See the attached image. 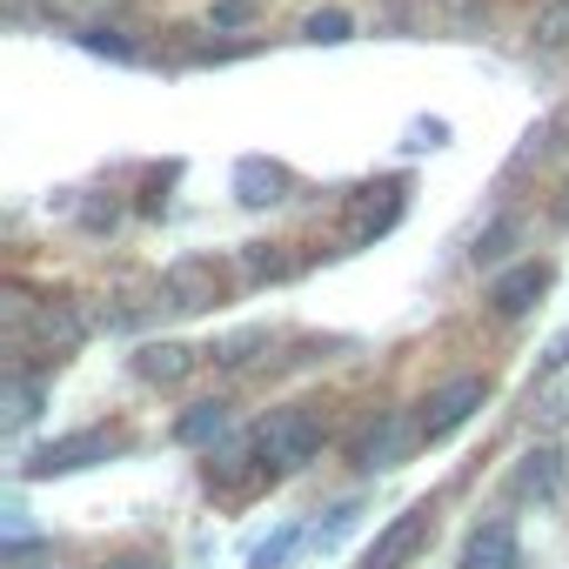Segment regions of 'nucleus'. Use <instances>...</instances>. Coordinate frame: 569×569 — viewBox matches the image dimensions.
I'll list each match as a JSON object with an SVG mask.
<instances>
[{"instance_id": "1", "label": "nucleus", "mask_w": 569, "mask_h": 569, "mask_svg": "<svg viewBox=\"0 0 569 569\" xmlns=\"http://www.w3.org/2000/svg\"><path fill=\"white\" fill-rule=\"evenodd\" d=\"M316 449H322V422H316V409H302V402L274 409V416L254 429V456H261L268 469H302V462H316Z\"/></svg>"}, {"instance_id": "2", "label": "nucleus", "mask_w": 569, "mask_h": 569, "mask_svg": "<svg viewBox=\"0 0 569 569\" xmlns=\"http://www.w3.org/2000/svg\"><path fill=\"white\" fill-rule=\"evenodd\" d=\"M482 402H489V382H482V376H456V382H442V389L422 402V442L456 436V429H462Z\"/></svg>"}, {"instance_id": "3", "label": "nucleus", "mask_w": 569, "mask_h": 569, "mask_svg": "<svg viewBox=\"0 0 569 569\" xmlns=\"http://www.w3.org/2000/svg\"><path fill=\"white\" fill-rule=\"evenodd\" d=\"M121 442L108 436V429H81V436H61V442H48V449H34L28 456V476L34 482H48V476H74V469H88V462H108Z\"/></svg>"}, {"instance_id": "4", "label": "nucleus", "mask_w": 569, "mask_h": 569, "mask_svg": "<svg viewBox=\"0 0 569 569\" xmlns=\"http://www.w3.org/2000/svg\"><path fill=\"white\" fill-rule=\"evenodd\" d=\"M429 529H436V516H429V502H416V509H402L376 542H369V556H362V569H402V562H416V549L429 542Z\"/></svg>"}, {"instance_id": "5", "label": "nucleus", "mask_w": 569, "mask_h": 569, "mask_svg": "<svg viewBox=\"0 0 569 569\" xmlns=\"http://www.w3.org/2000/svg\"><path fill=\"white\" fill-rule=\"evenodd\" d=\"M402 221V181H382V188H356V201H349V221H342V241H376V234H389Z\"/></svg>"}, {"instance_id": "6", "label": "nucleus", "mask_w": 569, "mask_h": 569, "mask_svg": "<svg viewBox=\"0 0 569 569\" xmlns=\"http://www.w3.org/2000/svg\"><path fill=\"white\" fill-rule=\"evenodd\" d=\"M161 296H168V309L201 316V309H214V296H221V268H214V261H174V268L161 274Z\"/></svg>"}, {"instance_id": "7", "label": "nucleus", "mask_w": 569, "mask_h": 569, "mask_svg": "<svg viewBox=\"0 0 569 569\" xmlns=\"http://www.w3.org/2000/svg\"><path fill=\"white\" fill-rule=\"evenodd\" d=\"M462 569H522L516 522H482V529L462 542Z\"/></svg>"}, {"instance_id": "8", "label": "nucleus", "mask_w": 569, "mask_h": 569, "mask_svg": "<svg viewBox=\"0 0 569 569\" xmlns=\"http://www.w3.org/2000/svg\"><path fill=\"white\" fill-rule=\"evenodd\" d=\"M234 194H241L248 208H274L281 194H289V168L254 154V161H241V168H234Z\"/></svg>"}, {"instance_id": "9", "label": "nucleus", "mask_w": 569, "mask_h": 569, "mask_svg": "<svg viewBox=\"0 0 569 569\" xmlns=\"http://www.w3.org/2000/svg\"><path fill=\"white\" fill-rule=\"evenodd\" d=\"M194 362H201V356H194V349H181V342H148V349L134 356V376L168 389V382H188V376H194Z\"/></svg>"}, {"instance_id": "10", "label": "nucleus", "mask_w": 569, "mask_h": 569, "mask_svg": "<svg viewBox=\"0 0 569 569\" xmlns=\"http://www.w3.org/2000/svg\"><path fill=\"white\" fill-rule=\"evenodd\" d=\"M542 281H549V274H542L536 261H529V268H509V274L496 281V289H489V302H496V316H522V309H529V302L542 296Z\"/></svg>"}, {"instance_id": "11", "label": "nucleus", "mask_w": 569, "mask_h": 569, "mask_svg": "<svg viewBox=\"0 0 569 569\" xmlns=\"http://www.w3.org/2000/svg\"><path fill=\"white\" fill-rule=\"evenodd\" d=\"M28 322H34V336H41L48 349H74V342L88 336V316H81V309H68V302H48V309H34Z\"/></svg>"}, {"instance_id": "12", "label": "nucleus", "mask_w": 569, "mask_h": 569, "mask_svg": "<svg viewBox=\"0 0 569 569\" xmlns=\"http://www.w3.org/2000/svg\"><path fill=\"white\" fill-rule=\"evenodd\" d=\"M396 449H402V416H382V422H369V429L356 436L349 456H356V469H382Z\"/></svg>"}, {"instance_id": "13", "label": "nucleus", "mask_w": 569, "mask_h": 569, "mask_svg": "<svg viewBox=\"0 0 569 569\" xmlns=\"http://www.w3.org/2000/svg\"><path fill=\"white\" fill-rule=\"evenodd\" d=\"M562 489V456L556 449H536V456H522V469H516V496H536V502H549Z\"/></svg>"}, {"instance_id": "14", "label": "nucleus", "mask_w": 569, "mask_h": 569, "mask_svg": "<svg viewBox=\"0 0 569 569\" xmlns=\"http://www.w3.org/2000/svg\"><path fill=\"white\" fill-rule=\"evenodd\" d=\"M529 41L536 48H569V0H542L536 21H529Z\"/></svg>"}, {"instance_id": "15", "label": "nucleus", "mask_w": 569, "mask_h": 569, "mask_svg": "<svg viewBox=\"0 0 569 569\" xmlns=\"http://www.w3.org/2000/svg\"><path fill=\"white\" fill-rule=\"evenodd\" d=\"M221 429H228V402H194L174 436H181V442H208V436H221Z\"/></svg>"}, {"instance_id": "16", "label": "nucleus", "mask_w": 569, "mask_h": 569, "mask_svg": "<svg viewBox=\"0 0 569 569\" xmlns=\"http://www.w3.org/2000/svg\"><path fill=\"white\" fill-rule=\"evenodd\" d=\"M296 268V254H281V248H241V274L248 281H281Z\"/></svg>"}, {"instance_id": "17", "label": "nucleus", "mask_w": 569, "mask_h": 569, "mask_svg": "<svg viewBox=\"0 0 569 569\" xmlns=\"http://www.w3.org/2000/svg\"><path fill=\"white\" fill-rule=\"evenodd\" d=\"M41 416V389L28 382V376H14L8 382V429H21V422H34Z\"/></svg>"}, {"instance_id": "18", "label": "nucleus", "mask_w": 569, "mask_h": 569, "mask_svg": "<svg viewBox=\"0 0 569 569\" xmlns=\"http://www.w3.org/2000/svg\"><path fill=\"white\" fill-rule=\"evenodd\" d=\"M302 34H309V41H349V14L322 8V14H309V21H302Z\"/></svg>"}, {"instance_id": "19", "label": "nucleus", "mask_w": 569, "mask_h": 569, "mask_svg": "<svg viewBox=\"0 0 569 569\" xmlns=\"http://www.w3.org/2000/svg\"><path fill=\"white\" fill-rule=\"evenodd\" d=\"M248 349H268V336H261V329H248V336H228V342L214 349V362H228V369H241V362H254Z\"/></svg>"}, {"instance_id": "20", "label": "nucleus", "mask_w": 569, "mask_h": 569, "mask_svg": "<svg viewBox=\"0 0 569 569\" xmlns=\"http://www.w3.org/2000/svg\"><path fill=\"white\" fill-rule=\"evenodd\" d=\"M248 14H254V0H214V28H234Z\"/></svg>"}, {"instance_id": "21", "label": "nucleus", "mask_w": 569, "mask_h": 569, "mask_svg": "<svg viewBox=\"0 0 569 569\" xmlns=\"http://www.w3.org/2000/svg\"><path fill=\"white\" fill-rule=\"evenodd\" d=\"M88 48H94V54H128V41H121V34H108V28H94V34H88Z\"/></svg>"}, {"instance_id": "22", "label": "nucleus", "mask_w": 569, "mask_h": 569, "mask_svg": "<svg viewBox=\"0 0 569 569\" xmlns=\"http://www.w3.org/2000/svg\"><path fill=\"white\" fill-rule=\"evenodd\" d=\"M114 569H154V562H114Z\"/></svg>"}]
</instances>
